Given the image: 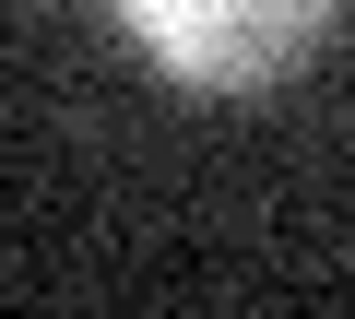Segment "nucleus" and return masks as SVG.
Segmentation results:
<instances>
[{
	"label": "nucleus",
	"instance_id": "f257e3e1",
	"mask_svg": "<svg viewBox=\"0 0 355 319\" xmlns=\"http://www.w3.org/2000/svg\"><path fill=\"white\" fill-rule=\"evenodd\" d=\"M119 36L142 60H166L190 95H261L272 71H296L331 36V12H284V0H130Z\"/></svg>",
	"mask_w": 355,
	"mask_h": 319
}]
</instances>
